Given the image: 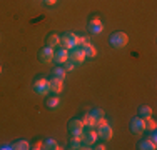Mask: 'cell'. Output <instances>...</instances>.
I'll use <instances>...</instances> for the list:
<instances>
[{"label":"cell","instance_id":"cell-28","mask_svg":"<svg viewBox=\"0 0 157 150\" xmlns=\"http://www.w3.org/2000/svg\"><path fill=\"white\" fill-rule=\"evenodd\" d=\"M44 2H45L47 5H55V3L59 2V0H44Z\"/></svg>","mask_w":157,"mask_h":150},{"label":"cell","instance_id":"cell-9","mask_svg":"<svg viewBox=\"0 0 157 150\" xmlns=\"http://www.w3.org/2000/svg\"><path fill=\"white\" fill-rule=\"evenodd\" d=\"M54 54H55V50L52 47H45L39 52V60L42 63H50L54 60Z\"/></svg>","mask_w":157,"mask_h":150},{"label":"cell","instance_id":"cell-26","mask_svg":"<svg viewBox=\"0 0 157 150\" xmlns=\"http://www.w3.org/2000/svg\"><path fill=\"white\" fill-rule=\"evenodd\" d=\"M30 148H33V150H40V148H44V142H42V140H37L35 144H33V147H30Z\"/></svg>","mask_w":157,"mask_h":150},{"label":"cell","instance_id":"cell-8","mask_svg":"<svg viewBox=\"0 0 157 150\" xmlns=\"http://www.w3.org/2000/svg\"><path fill=\"white\" fill-rule=\"evenodd\" d=\"M130 132L134 135H142L145 132V123H144V118L137 117V118H132L130 122Z\"/></svg>","mask_w":157,"mask_h":150},{"label":"cell","instance_id":"cell-7","mask_svg":"<svg viewBox=\"0 0 157 150\" xmlns=\"http://www.w3.org/2000/svg\"><path fill=\"white\" fill-rule=\"evenodd\" d=\"M85 58H87V55H85L84 50H82V48H78V47L69 52V60H70V62H74L75 65H77V63H84Z\"/></svg>","mask_w":157,"mask_h":150},{"label":"cell","instance_id":"cell-11","mask_svg":"<svg viewBox=\"0 0 157 150\" xmlns=\"http://www.w3.org/2000/svg\"><path fill=\"white\" fill-rule=\"evenodd\" d=\"M67 60H69V50H65V48H60L54 54V62L59 63V65H63Z\"/></svg>","mask_w":157,"mask_h":150},{"label":"cell","instance_id":"cell-19","mask_svg":"<svg viewBox=\"0 0 157 150\" xmlns=\"http://www.w3.org/2000/svg\"><path fill=\"white\" fill-rule=\"evenodd\" d=\"M29 148H30V144L27 140H17L12 145V150H29Z\"/></svg>","mask_w":157,"mask_h":150},{"label":"cell","instance_id":"cell-20","mask_svg":"<svg viewBox=\"0 0 157 150\" xmlns=\"http://www.w3.org/2000/svg\"><path fill=\"white\" fill-rule=\"evenodd\" d=\"M44 148L47 150H59L60 147H59V142L54 140V138H47L45 142H44Z\"/></svg>","mask_w":157,"mask_h":150},{"label":"cell","instance_id":"cell-25","mask_svg":"<svg viewBox=\"0 0 157 150\" xmlns=\"http://www.w3.org/2000/svg\"><path fill=\"white\" fill-rule=\"evenodd\" d=\"M63 65H65V67H63V69H65V72H74V70H75V63L70 62V60H67Z\"/></svg>","mask_w":157,"mask_h":150},{"label":"cell","instance_id":"cell-16","mask_svg":"<svg viewBox=\"0 0 157 150\" xmlns=\"http://www.w3.org/2000/svg\"><path fill=\"white\" fill-rule=\"evenodd\" d=\"M47 107H48V110H59V108H60V99H59L57 95L50 97V99L47 100Z\"/></svg>","mask_w":157,"mask_h":150},{"label":"cell","instance_id":"cell-3","mask_svg":"<svg viewBox=\"0 0 157 150\" xmlns=\"http://www.w3.org/2000/svg\"><path fill=\"white\" fill-rule=\"evenodd\" d=\"M69 130L70 133H72V137H84V132H85V127L84 123H82L80 118H72L69 123Z\"/></svg>","mask_w":157,"mask_h":150},{"label":"cell","instance_id":"cell-27","mask_svg":"<svg viewBox=\"0 0 157 150\" xmlns=\"http://www.w3.org/2000/svg\"><path fill=\"white\" fill-rule=\"evenodd\" d=\"M92 148H95V150H104V148H105V145H104V144H94V147H92Z\"/></svg>","mask_w":157,"mask_h":150},{"label":"cell","instance_id":"cell-4","mask_svg":"<svg viewBox=\"0 0 157 150\" xmlns=\"http://www.w3.org/2000/svg\"><path fill=\"white\" fill-rule=\"evenodd\" d=\"M97 140H99V135H97V130H94V129H87V132H84L82 142H84L85 148H92V145L97 144Z\"/></svg>","mask_w":157,"mask_h":150},{"label":"cell","instance_id":"cell-18","mask_svg":"<svg viewBox=\"0 0 157 150\" xmlns=\"http://www.w3.org/2000/svg\"><path fill=\"white\" fill-rule=\"evenodd\" d=\"M47 43H48V47H52V48L59 47V45H60V37H59L57 33H50L48 39H47Z\"/></svg>","mask_w":157,"mask_h":150},{"label":"cell","instance_id":"cell-5","mask_svg":"<svg viewBox=\"0 0 157 150\" xmlns=\"http://www.w3.org/2000/svg\"><path fill=\"white\" fill-rule=\"evenodd\" d=\"M33 90H35V93H39V95H47V93H50V85H48V80L47 78H39V80H35V84H33Z\"/></svg>","mask_w":157,"mask_h":150},{"label":"cell","instance_id":"cell-6","mask_svg":"<svg viewBox=\"0 0 157 150\" xmlns=\"http://www.w3.org/2000/svg\"><path fill=\"white\" fill-rule=\"evenodd\" d=\"M97 135H99V138H102V140H110V138L114 137V130H112V127L109 125V122L102 123V125H97Z\"/></svg>","mask_w":157,"mask_h":150},{"label":"cell","instance_id":"cell-22","mask_svg":"<svg viewBox=\"0 0 157 150\" xmlns=\"http://www.w3.org/2000/svg\"><path fill=\"white\" fill-rule=\"evenodd\" d=\"M65 75H67V72H65V69H63V67H55L54 72H52V77L59 78V80H63V78H65Z\"/></svg>","mask_w":157,"mask_h":150},{"label":"cell","instance_id":"cell-30","mask_svg":"<svg viewBox=\"0 0 157 150\" xmlns=\"http://www.w3.org/2000/svg\"><path fill=\"white\" fill-rule=\"evenodd\" d=\"M0 73H2V65H0Z\"/></svg>","mask_w":157,"mask_h":150},{"label":"cell","instance_id":"cell-24","mask_svg":"<svg viewBox=\"0 0 157 150\" xmlns=\"http://www.w3.org/2000/svg\"><path fill=\"white\" fill-rule=\"evenodd\" d=\"M90 115H92V117H94L95 120H99V118H104V117H105V114H104L102 108H94V110L90 112Z\"/></svg>","mask_w":157,"mask_h":150},{"label":"cell","instance_id":"cell-21","mask_svg":"<svg viewBox=\"0 0 157 150\" xmlns=\"http://www.w3.org/2000/svg\"><path fill=\"white\" fill-rule=\"evenodd\" d=\"M152 108L151 107H147V105H144V107H140L139 108V117L140 118H149V117H152Z\"/></svg>","mask_w":157,"mask_h":150},{"label":"cell","instance_id":"cell-15","mask_svg":"<svg viewBox=\"0 0 157 150\" xmlns=\"http://www.w3.org/2000/svg\"><path fill=\"white\" fill-rule=\"evenodd\" d=\"M69 148L78 150V148H85V145H84V142H82L80 137H72V138H70V142H69Z\"/></svg>","mask_w":157,"mask_h":150},{"label":"cell","instance_id":"cell-14","mask_svg":"<svg viewBox=\"0 0 157 150\" xmlns=\"http://www.w3.org/2000/svg\"><path fill=\"white\" fill-rule=\"evenodd\" d=\"M82 123H84V127L85 129H94L95 127V123H97V120L92 117L90 114H85V115H82Z\"/></svg>","mask_w":157,"mask_h":150},{"label":"cell","instance_id":"cell-1","mask_svg":"<svg viewBox=\"0 0 157 150\" xmlns=\"http://www.w3.org/2000/svg\"><path fill=\"white\" fill-rule=\"evenodd\" d=\"M60 45L62 48H65V50H74V48L78 47V35H75L74 32H67L65 35L60 37Z\"/></svg>","mask_w":157,"mask_h":150},{"label":"cell","instance_id":"cell-23","mask_svg":"<svg viewBox=\"0 0 157 150\" xmlns=\"http://www.w3.org/2000/svg\"><path fill=\"white\" fill-rule=\"evenodd\" d=\"M144 123H145V130H151V132H155V127H157V123H155V120L152 118V117H149V118H144Z\"/></svg>","mask_w":157,"mask_h":150},{"label":"cell","instance_id":"cell-17","mask_svg":"<svg viewBox=\"0 0 157 150\" xmlns=\"http://www.w3.org/2000/svg\"><path fill=\"white\" fill-rule=\"evenodd\" d=\"M139 148L140 150H155L157 144H155V142H152L151 138H145V140H142L139 144Z\"/></svg>","mask_w":157,"mask_h":150},{"label":"cell","instance_id":"cell-13","mask_svg":"<svg viewBox=\"0 0 157 150\" xmlns=\"http://www.w3.org/2000/svg\"><path fill=\"white\" fill-rule=\"evenodd\" d=\"M78 47L84 50V54L87 55V57H95L97 55V48L92 45L90 42H87V43H82V45H78Z\"/></svg>","mask_w":157,"mask_h":150},{"label":"cell","instance_id":"cell-29","mask_svg":"<svg viewBox=\"0 0 157 150\" xmlns=\"http://www.w3.org/2000/svg\"><path fill=\"white\" fill-rule=\"evenodd\" d=\"M149 138H151L152 142H157V135H155V132H152V133H151V137H149Z\"/></svg>","mask_w":157,"mask_h":150},{"label":"cell","instance_id":"cell-2","mask_svg":"<svg viewBox=\"0 0 157 150\" xmlns=\"http://www.w3.org/2000/svg\"><path fill=\"white\" fill-rule=\"evenodd\" d=\"M109 42H110V45L114 48H124L127 43H129V35H127L125 32H114L110 35V39H109Z\"/></svg>","mask_w":157,"mask_h":150},{"label":"cell","instance_id":"cell-12","mask_svg":"<svg viewBox=\"0 0 157 150\" xmlns=\"http://www.w3.org/2000/svg\"><path fill=\"white\" fill-rule=\"evenodd\" d=\"M48 85H50L52 93H60L62 88H63V80H59V78L52 77V80H48Z\"/></svg>","mask_w":157,"mask_h":150},{"label":"cell","instance_id":"cell-10","mask_svg":"<svg viewBox=\"0 0 157 150\" xmlns=\"http://www.w3.org/2000/svg\"><path fill=\"white\" fill-rule=\"evenodd\" d=\"M102 30H104V24H102V20L100 18H90V22H89V32L90 33H94V35H99V33H102Z\"/></svg>","mask_w":157,"mask_h":150}]
</instances>
